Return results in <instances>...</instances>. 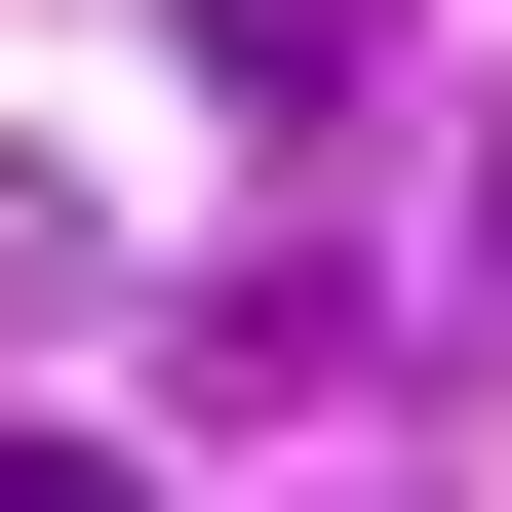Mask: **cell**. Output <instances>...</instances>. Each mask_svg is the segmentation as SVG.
I'll use <instances>...</instances> for the list:
<instances>
[{"mask_svg":"<svg viewBox=\"0 0 512 512\" xmlns=\"http://www.w3.org/2000/svg\"><path fill=\"white\" fill-rule=\"evenodd\" d=\"M355 40H394V0H197V79H237V119H316Z\"/></svg>","mask_w":512,"mask_h":512,"instance_id":"6da1fadb","label":"cell"},{"mask_svg":"<svg viewBox=\"0 0 512 512\" xmlns=\"http://www.w3.org/2000/svg\"><path fill=\"white\" fill-rule=\"evenodd\" d=\"M0 512H158V473H119V434H40V394H0Z\"/></svg>","mask_w":512,"mask_h":512,"instance_id":"7a4b0ae2","label":"cell"}]
</instances>
